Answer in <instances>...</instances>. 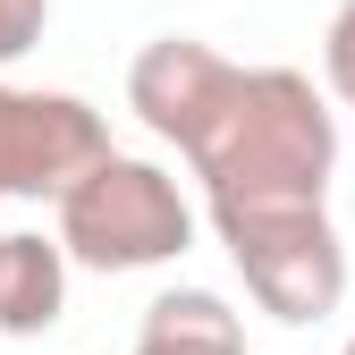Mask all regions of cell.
<instances>
[{
  "instance_id": "cell-1",
  "label": "cell",
  "mask_w": 355,
  "mask_h": 355,
  "mask_svg": "<svg viewBox=\"0 0 355 355\" xmlns=\"http://www.w3.org/2000/svg\"><path fill=\"white\" fill-rule=\"evenodd\" d=\"M203 211H271V203H330L338 178V110L304 68H237L220 119L187 153Z\"/></svg>"
},
{
  "instance_id": "cell-2",
  "label": "cell",
  "mask_w": 355,
  "mask_h": 355,
  "mask_svg": "<svg viewBox=\"0 0 355 355\" xmlns=\"http://www.w3.org/2000/svg\"><path fill=\"white\" fill-rule=\"evenodd\" d=\"M51 237L68 245L76 271L127 279V271H161L195 245V203L178 195V178L161 161L110 153L51 203Z\"/></svg>"
},
{
  "instance_id": "cell-3",
  "label": "cell",
  "mask_w": 355,
  "mask_h": 355,
  "mask_svg": "<svg viewBox=\"0 0 355 355\" xmlns=\"http://www.w3.org/2000/svg\"><path fill=\"white\" fill-rule=\"evenodd\" d=\"M220 245H229L245 296L262 304L271 322L304 330V322H330L347 304V237L330 203H271V211H211Z\"/></svg>"
},
{
  "instance_id": "cell-4",
  "label": "cell",
  "mask_w": 355,
  "mask_h": 355,
  "mask_svg": "<svg viewBox=\"0 0 355 355\" xmlns=\"http://www.w3.org/2000/svg\"><path fill=\"white\" fill-rule=\"evenodd\" d=\"M110 153V119L85 94H42L0 76V203H60Z\"/></svg>"
},
{
  "instance_id": "cell-5",
  "label": "cell",
  "mask_w": 355,
  "mask_h": 355,
  "mask_svg": "<svg viewBox=\"0 0 355 355\" xmlns=\"http://www.w3.org/2000/svg\"><path fill=\"white\" fill-rule=\"evenodd\" d=\"M237 85V60L211 51L203 34H153L136 60H127V110H136L161 144L195 153L203 127L220 119V102H229Z\"/></svg>"
},
{
  "instance_id": "cell-6",
  "label": "cell",
  "mask_w": 355,
  "mask_h": 355,
  "mask_svg": "<svg viewBox=\"0 0 355 355\" xmlns=\"http://www.w3.org/2000/svg\"><path fill=\"white\" fill-rule=\"evenodd\" d=\"M68 245L42 229H9L0 237V338H42L68 313Z\"/></svg>"
},
{
  "instance_id": "cell-7",
  "label": "cell",
  "mask_w": 355,
  "mask_h": 355,
  "mask_svg": "<svg viewBox=\"0 0 355 355\" xmlns=\"http://www.w3.org/2000/svg\"><path fill=\"white\" fill-rule=\"evenodd\" d=\"M136 355H245V322L229 313L220 288H169L144 304Z\"/></svg>"
},
{
  "instance_id": "cell-8",
  "label": "cell",
  "mask_w": 355,
  "mask_h": 355,
  "mask_svg": "<svg viewBox=\"0 0 355 355\" xmlns=\"http://www.w3.org/2000/svg\"><path fill=\"white\" fill-rule=\"evenodd\" d=\"M322 76H330L338 110H355V0H338L330 26H322Z\"/></svg>"
},
{
  "instance_id": "cell-9",
  "label": "cell",
  "mask_w": 355,
  "mask_h": 355,
  "mask_svg": "<svg viewBox=\"0 0 355 355\" xmlns=\"http://www.w3.org/2000/svg\"><path fill=\"white\" fill-rule=\"evenodd\" d=\"M42 26H51V0H0V68H17L42 42Z\"/></svg>"
},
{
  "instance_id": "cell-10",
  "label": "cell",
  "mask_w": 355,
  "mask_h": 355,
  "mask_svg": "<svg viewBox=\"0 0 355 355\" xmlns=\"http://www.w3.org/2000/svg\"><path fill=\"white\" fill-rule=\"evenodd\" d=\"M338 355H355V330H347V347H338Z\"/></svg>"
},
{
  "instance_id": "cell-11",
  "label": "cell",
  "mask_w": 355,
  "mask_h": 355,
  "mask_svg": "<svg viewBox=\"0 0 355 355\" xmlns=\"http://www.w3.org/2000/svg\"><path fill=\"white\" fill-rule=\"evenodd\" d=\"M0 237H9V229H0Z\"/></svg>"
}]
</instances>
